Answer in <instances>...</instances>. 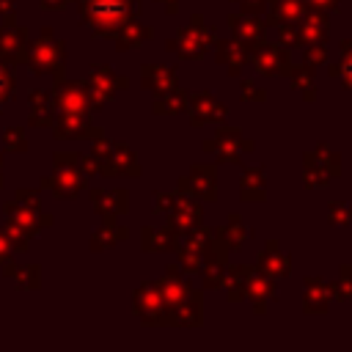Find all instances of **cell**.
I'll return each instance as SVG.
<instances>
[{"mask_svg":"<svg viewBox=\"0 0 352 352\" xmlns=\"http://www.w3.org/2000/svg\"><path fill=\"white\" fill-rule=\"evenodd\" d=\"M327 47L324 44H305L302 47V63H308V66H324L327 63Z\"/></svg>","mask_w":352,"mask_h":352,"instance_id":"obj_36","label":"cell"},{"mask_svg":"<svg viewBox=\"0 0 352 352\" xmlns=\"http://www.w3.org/2000/svg\"><path fill=\"white\" fill-rule=\"evenodd\" d=\"M214 38H217V33L204 22V16L201 14H192L190 16V25L182 28L173 38H168L165 47H168V52H176L182 60H201L212 50Z\"/></svg>","mask_w":352,"mask_h":352,"instance_id":"obj_2","label":"cell"},{"mask_svg":"<svg viewBox=\"0 0 352 352\" xmlns=\"http://www.w3.org/2000/svg\"><path fill=\"white\" fill-rule=\"evenodd\" d=\"M157 286H160V294H162V302H165V327H168L170 314L184 302V297L190 294L192 283L184 278V272H182L179 267L170 264V267L162 272V278L157 280Z\"/></svg>","mask_w":352,"mask_h":352,"instance_id":"obj_10","label":"cell"},{"mask_svg":"<svg viewBox=\"0 0 352 352\" xmlns=\"http://www.w3.org/2000/svg\"><path fill=\"white\" fill-rule=\"evenodd\" d=\"M140 85L146 91H151L154 96H160V94H168V91L179 88V74H176V69H170L165 63H143Z\"/></svg>","mask_w":352,"mask_h":352,"instance_id":"obj_16","label":"cell"},{"mask_svg":"<svg viewBox=\"0 0 352 352\" xmlns=\"http://www.w3.org/2000/svg\"><path fill=\"white\" fill-rule=\"evenodd\" d=\"M201 146L204 151L214 154V162H223V165H242V157L256 151L253 138H245L236 126H226V124H217L214 135L206 138Z\"/></svg>","mask_w":352,"mask_h":352,"instance_id":"obj_3","label":"cell"},{"mask_svg":"<svg viewBox=\"0 0 352 352\" xmlns=\"http://www.w3.org/2000/svg\"><path fill=\"white\" fill-rule=\"evenodd\" d=\"M250 272H253L250 264H228V270H226V283H223L228 302H242V300H245V286H248Z\"/></svg>","mask_w":352,"mask_h":352,"instance_id":"obj_25","label":"cell"},{"mask_svg":"<svg viewBox=\"0 0 352 352\" xmlns=\"http://www.w3.org/2000/svg\"><path fill=\"white\" fill-rule=\"evenodd\" d=\"M239 99H242V102H256V104H261V102H267V91H264L256 80H242V82H239Z\"/></svg>","mask_w":352,"mask_h":352,"instance_id":"obj_35","label":"cell"},{"mask_svg":"<svg viewBox=\"0 0 352 352\" xmlns=\"http://www.w3.org/2000/svg\"><path fill=\"white\" fill-rule=\"evenodd\" d=\"M338 6H341V0H305V8H316V11H324V14L338 11Z\"/></svg>","mask_w":352,"mask_h":352,"instance_id":"obj_40","label":"cell"},{"mask_svg":"<svg viewBox=\"0 0 352 352\" xmlns=\"http://www.w3.org/2000/svg\"><path fill=\"white\" fill-rule=\"evenodd\" d=\"M212 50H214L217 66H223L226 74H231V77H239L242 69L250 63V47H245L236 38H214Z\"/></svg>","mask_w":352,"mask_h":352,"instance_id":"obj_12","label":"cell"},{"mask_svg":"<svg viewBox=\"0 0 352 352\" xmlns=\"http://www.w3.org/2000/svg\"><path fill=\"white\" fill-rule=\"evenodd\" d=\"M176 253H179V270H182L184 275L201 272V264H204V253H201V250H192V248H187V245H179Z\"/></svg>","mask_w":352,"mask_h":352,"instance_id":"obj_32","label":"cell"},{"mask_svg":"<svg viewBox=\"0 0 352 352\" xmlns=\"http://www.w3.org/2000/svg\"><path fill=\"white\" fill-rule=\"evenodd\" d=\"M135 314L140 316V322L146 327L165 324V302H162L157 280H146V283L138 286V292H135Z\"/></svg>","mask_w":352,"mask_h":352,"instance_id":"obj_9","label":"cell"},{"mask_svg":"<svg viewBox=\"0 0 352 352\" xmlns=\"http://www.w3.org/2000/svg\"><path fill=\"white\" fill-rule=\"evenodd\" d=\"M305 14V0H270L267 3V28H275L280 22H300Z\"/></svg>","mask_w":352,"mask_h":352,"instance_id":"obj_22","label":"cell"},{"mask_svg":"<svg viewBox=\"0 0 352 352\" xmlns=\"http://www.w3.org/2000/svg\"><path fill=\"white\" fill-rule=\"evenodd\" d=\"M223 234H226V239H228V248H231V250H239V248L253 236V231L242 223V214H236V212H231V214L226 217Z\"/></svg>","mask_w":352,"mask_h":352,"instance_id":"obj_30","label":"cell"},{"mask_svg":"<svg viewBox=\"0 0 352 352\" xmlns=\"http://www.w3.org/2000/svg\"><path fill=\"white\" fill-rule=\"evenodd\" d=\"M292 88L305 99V102H316V72L308 63H292L286 72Z\"/></svg>","mask_w":352,"mask_h":352,"instance_id":"obj_23","label":"cell"},{"mask_svg":"<svg viewBox=\"0 0 352 352\" xmlns=\"http://www.w3.org/2000/svg\"><path fill=\"white\" fill-rule=\"evenodd\" d=\"M226 25L231 28V38L242 41L250 50L267 38V22L258 14H228Z\"/></svg>","mask_w":352,"mask_h":352,"instance_id":"obj_11","label":"cell"},{"mask_svg":"<svg viewBox=\"0 0 352 352\" xmlns=\"http://www.w3.org/2000/svg\"><path fill=\"white\" fill-rule=\"evenodd\" d=\"M327 223L330 226H352V204L330 201L327 204Z\"/></svg>","mask_w":352,"mask_h":352,"instance_id":"obj_33","label":"cell"},{"mask_svg":"<svg viewBox=\"0 0 352 352\" xmlns=\"http://www.w3.org/2000/svg\"><path fill=\"white\" fill-rule=\"evenodd\" d=\"M333 300H336V283H327L319 275L302 278V314L305 316H324Z\"/></svg>","mask_w":352,"mask_h":352,"instance_id":"obj_8","label":"cell"},{"mask_svg":"<svg viewBox=\"0 0 352 352\" xmlns=\"http://www.w3.org/2000/svg\"><path fill=\"white\" fill-rule=\"evenodd\" d=\"M338 176H341V154L333 151L327 143H316V148L302 154V184L308 190L327 187Z\"/></svg>","mask_w":352,"mask_h":352,"instance_id":"obj_4","label":"cell"},{"mask_svg":"<svg viewBox=\"0 0 352 352\" xmlns=\"http://www.w3.org/2000/svg\"><path fill=\"white\" fill-rule=\"evenodd\" d=\"M245 300L253 302V314H256V316H264V314H267V305H270L272 300H278L275 278H270V275H264V272H258V270L253 267V272H250V278H248V286H245Z\"/></svg>","mask_w":352,"mask_h":352,"instance_id":"obj_13","label":"cell"},{"mask_svg":"<svg viewBox=\"0 0 352 352\" xmlns=\"http://www.w3.org/2000/svg\"><path fill=\"white\" fill-rule=\"evenodd\" d=\"M126 236V228L116 226L113 217H107V223L94 234V250H104V248H113L116 242H121Z\"/></svg>","mask_w":352,"mask_h":352,"instance_id":"obj_31","label":"cell"},{"mask_svg":"<svg viewBox=\"0 0 352 352\" xmlns=\"http://www.w3.org/2000/svg\"><path fill=\"white\" fill-rule=\"evenodd\" d=\"M140 248H143L146 253H173V250L179 248V234H176L170 226H165V228H151V226H146V228L140 231Z\"/></svg>","mask_w":352,"mask_h":352,"instance_id":"obj_21","label":"cell"},{"mask_svg":"<svg viewBox=\"0 0 352 352\" xmlns=\"http://www.w3.org/2000/svg\"><path fill=\"white\" fill-rule=\"evenodd\" d=\"M110 173H116V176H140L138 157L124 143H113V148H110Z\"/></svg>","mask_w":352,"mask_h":352,"instance_id":"obj_26","label":"cell"},{"mask_svg":"<svg viewBox=\"0 0 352 352\" xmlns=\"http://www.w3.org/2000/svg\"><path fill=\"white\" fill-rule=\"evenodd\" d=\"M327 36H330L327 14L316 11V8H305V14L297 22V41H300V47H305V44H324Z\"/></svg>","mask_w":352,"mask_h":352,"instance_id":"obj_15","label":"cell"},{"mask_svg":"<svg viewBox=\"0 0 352 352\" xmlns=\"http://www.w3.org/2000/svg\"><path fill=\"white\" fill-rule=\"evenodd\" d=\"M187 116H190V124L195 129L206 126V124H223L226 121V113L228 107L223 102H217L209 91H195V94H187Z\"/></svg>","mask_w":352,"mask_h":352,"instance_id":"obj_7","label":"cell"},{"mask_svg":"<svg viewBox=\"0 0 352 352\" xmlns=\"http://www.w3.org/2000/svg\"><path fill=\"white\" fill-rule=\"evenodd\" d=\"M201 324H204V292L192 286L184 302L170 314L168 327H201Z\"/></svg>","mask_w":352,"mask_h":352,"instance_id":"obj_18","label":"cell"},{"mask_svg":"<svg viewBox=\"0 0 352 352\" xmlns=\"http://www.w3.org/2000/svg\"><path fill=\"white\" fill-rule=\"evenodd\" d=\"M113 36H116V47H118L121 52H126V50H138L143 41H148V38L154 36V30L146 28V25H140V22H135V19H129V22L121 25Z\"/></svg>","mask_w":352,"mask_h":352,"instance_id":"obj_24","label":"cell"},{"mask_svg":"<svg viewBox=\"0 0 352 352\" xmlns=\"http://www.w3.org/2000/svg\"><path fill=\"white\" fill-rule=\"evenodd\" d=\"M94 206L104 214V217H116V214H124L126 212V190H94Z\"/></svg>","mask_w":352,"mask_h":352,"instance_id":"obj_27","label":"cell"},{"mask_svg":"<svg viewBox=\"0 0 352 352\" xmlns=\"http://www.w3.org/2000/svg\"><path fill=\"white\" fill-rule=\"evenodd\" d=\"M275 33H278V44H283L289 50L300 47V41H297V22H280V25H275Z\"/></svg>","mask_w":352,"mask_h":352,"instance_id":"obj_37","label":"cell"},{"mask_svg":"<svg viewBox=\"0 0 352 352\" xmlns=\"http://www.w3.org/2000/svg\"><path fill=\"white\" fill-rule=\"evenodd\" d=\"M327 74L330 77H341V88L346 94H352V38L341 41V63L327 66Z\"/></svg>","mask_w":352,"mask_h":352,"instance_id":"obj_29","label":"cell"},{"mask_svg":"<svg viewBox=\"0 0 352 352\" xmlns=\"http://www.w3.org/2000/svg\"><path fill=\"white\" fill-rule=\"evenodd\" d=\"M228 3H236L242 8V14H264L270 0H228Z\"/></svg>","mask_w":352,"mask_h":352,"instance_id":"obj_38","label":"cell"},{"mask_svg":"<svg viewBox=\"0 0 352 352\" xmlns=\"http://www.w3.org/2000/svg\"><path fill=\"white\" fill-rule=\"evenodd\" d=\"M190 187L201 201H217V168L212 162H195L190 168Z\"/></svg>","mask_w":352,"mask_h":352,"instance_id":"obj_19","label":"cell"},{"mask_svg":"<svg viewBox=\"0 0 352 352\" xmlns=\"http://www.w3.org/2000/svg\"><path fill=\"white\" fill-rule=\"evenodd\" d=\"M292 50L289 47H283V44H270L267 38L258 44V47H253L250 50V63L256 66V72L258 74H264V77H286V72H289V66H292V55H289Z\"/></svg>","mask_w":352,"mask_h":352,"instance_id":"obj_5","label":"cell"},{"mask_svg":"<svg viewBox=\"0 0 352 352\" xmlns=\"http://www.w3.org/2000/svg\"><path fill=\"white\" fill-rule=\"evenodd\" d=\"M157 3H162V8H165L168 16H173L179 11V0H157Z\"/></svg>","mask_w":352,"mask_h":352,"instance_id":"obj_41","label":"cell"},{"mask_svg":"<svg viewBox=\"0 0 352 352\" xmlns=\"http://www.w3.org/2000/svg\"><path fill=\"white\" fill-rule=\"evenodd\" d=\"M336 300H352V264H341L336 280Z\"/></svg>","mask_w":352,"mask_h":352,"instance_id":"obj_34","label":"cell"},{"mask_svg":"<svg viewBox=\"0 0 352 352\" xmlns=\"http://www.w3.org/2000/svg\"><path fill=\"white\" fill-rule=\"evenodd\" d=\"M88 85H91L94 104L99 107V104H104L107 99H113L118 88H126V77L110 72L107 66H96V69L91 72V77H88Z\"/></svg>","mask_w":352,"mask_h":352,"instance_id":"obj_17","label":"cell"},{"mask_svg":"<svg viewBox=\"0 0 352 352\" xmlns=\"http://www.w3.org/2000/svg\"><path fill=\"white\" fill-rule=\"evenodd\" d=\"M173 195H176V192H154V195H151V198H154L151 209L160 212V214H165V212L170 209V204H173Z\"/></svg>","mask_w":352,"mask_h":352,"instance_id":"obj_39","label":"cell"},{"mask_svg":"<svg viewBox=\"0 0 352 352\" xmlns=\"http://www.w3.org/2000/svg\"><path fill=\"white\" fill-rule=\"evenodd\" d=\"M82 22L96 36H113L129 19H138L140 0H82L80 3Z\"/></svg>","mask_w":352,"mask_h":352,"instance_id":"obj_1","label":"cell"},{"mask_svg":"<svg viewBox=\"0 0 352 352\" xmlns=\"http://www.w3.org/2000/svg\"><path fill=\"white\" fill-rule=\"evenodd\" d=\"M239 198L248 201V204L267 201V168L264 165L242 168V176H239Z\"/></svg>","mask_w":352,"mask_h":352,"instance_id":"obj_20","label":"cell"},{"mask_svg":"<svg viewBox=\"0 0 352 352\" xmlns=\"http://www.w3.org/2000/svg\"><path fill=\"white\" fill-rule=\"evenodd\" d=\"M256 270L270 278H289L292 275V256L280 250L278 239H267L256 256Z\"/></svg>","mask_w":352,"mask_h":352,"instance_id":"obj_14","label":"cell"},{"mask_svg":"<svg viewBox=\"0 0 352 352\" xmlns=\"http://www.w3.org/2000/svg\"><path fill=\"white\" fill-rule=\"evenodd\" d=\"M165 214H168V226H170L179 236L204 223L201 198H195V195H190V192H179V190H176L173 204H170V209H168Z\"/></svg>","mask_w":352,"mask_h":352,"instance_id":"obj_6","label":"cell"},{"mask_svg":"<svg viewBox=\"0 0 352 352\" xmlns=\"http://www.w3.org/2000/svg\"><path fill=\"white\" fill-rule=\"evenodd\" d=\"M184 107H187V94L182 88H173L168 94L154 96L151 113L154 116H176V113H184Z\"/></svg>","mask_w":352,"mask_h":352,"instance_id":"obj_28","label":"cell"}]
</instances>
